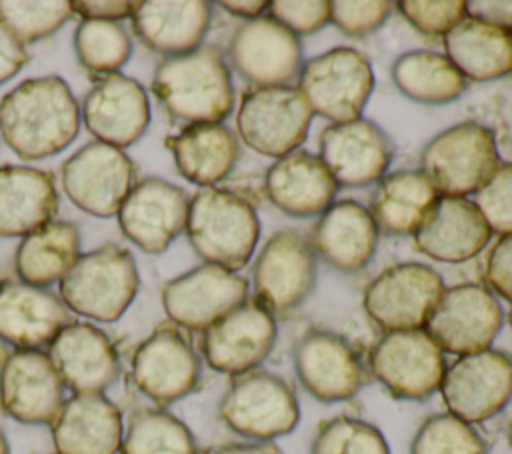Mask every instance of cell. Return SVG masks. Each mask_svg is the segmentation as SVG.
<instances>
[{"instance_id":"obj_1","label":"cell","mask_w":512,"mask_h":454,"mask_svg":"<svg viewBox=\"0 0 512 454\" xmlns=\"http://www.w3.org/2000/svg\"><path fill=\"white\" fill-rule=\"evenodd\" d=\"M80 118L78 100L66 80L28 78L0 100V138L20 160H42L74 142Z\"/></svg>"},{"instance_id":"obj_2","label":"cell","mask_w":512,"mask_h":454,"mask_svg":"<svg viewBox=\"0 0 512 454\" xmlns=\"http://www.w3.org/2000/svg\"><path fill=\"white\" fill-rule=\"evenodd\" d=\"M152 92L164 110L186 124L222 122L234 108V84L222 52L200 46L164 58L152 76Z\"/></svg>"},{"instance_id":"obj_3","label":"cell","mask_w":512,"mask_h":454,"mask_svg":"<svg viewBox=\"0 0 512 454\" xmlns=\"http://www.w3.org/2000/svg\"><path fill=\"white\" fill-rule=\"evenodd\" d=\"M184 230L204 262L236 272L258 244L260 220L244 196L208 186L190 198Z\"/></svg>"},{"instance_id":"obj_4","label":"cell","mask_w":512,"mask_h":454,"mask_svg":"<svg viewBox=\"0 0 512 454\" xmlns=\"http://www.w3.org/2000/svg\"><path fill=\"white\" fill-rule=\"evenodd\" d=\"M138 266L132 252L104 244L78 256L58 282L64 306L94 322H116L138 292Z\"/></svg>"},{"instance_id":"obj_5","label":"cell","mask_w":512,"mask_h":454,"mask_svg":"<svg viewBox=\"0 0 512 454\" xmlns=\"http://www.w3.org/2000/svg\"><path fill=\"white\" fill-rule=\"evenodd\" d=\"M374 88V72L366 54L350 46H336L306 60L296 90L312 114L332 124L362 116Z\"/></svg>"},{"instance_id":"obj_6","label":"cell","mask_w":512,"mask_h":454,"mask_svg":"<svg viewBox=\"0 0 512 454\" xmlns=\"http://www.w3.org/2000/svg\"><path fill=\"white\" fill-rule=\"evenodd\" d=\"M218 416L232 432L252 442H272L298 426L300 406L284 378L254 368L232 376L218 404Z\"/></svg>"},{"instance_id":"obj_7","label":"cell","mask_w":512,"mask_h":454,"mask_svg":"<svg viewBox=\"0 0 512 454\" xmlns=\"http://www.w3.org/2000/svg\"><path fill=\"white\" fill-rule=\"evenodd\" d=\"M498 164L494 132L474 120L438 132L420 152V170L440 196L474 194Z\"/></svg>"},{"instance_id":"obj_8","label":"cell","mask_w":512,"mask_h":454,"mask_svg":"<svg viewBox=\"0 0 512 454\" xmlns=\"http://www.w3.org/2000/svg\"><path fill=\"white\" fill-rule=\"evenodd\" d=\"M312 116L296 86L250 88L236 112V136L250 150L278 160L304 144Z\"/></svg>"},{"instance_id":"obj_9","label":"cell","mask_w":512,"mask_h":454,"mask_svg":"<svg viewBox=\"0 0 512 454\" xmlns=\"http://www.w3.org/2000/svg\"><path fill=\"white\" fill-rule=\"evenodd\" d=\"M444 278L422 262H396L364 290L366 316L384 332L424 328L444 292Z\"/></svg>"},{"instance_id":"obj_10","label":"cell","mask_w":512,"mask_h":454,"mask_svg":"<svg viewBox=\"0 0 512 454\" xmlns=\"http://www.w3.org/2000/svg\"><path fill=\"white\" fill-rule=\"evenodd\" d=\"M316 276L318 256L310 240L294 228L276 230L254 260V300L274 316L286 314L312 294Z\"/></svg>"},{"instance_id":"obj_11","label":"cell","mask_w":512,"mask_h":454,"mask_svg":"<svg viewBox=\"0 0 512 454\" xmlns=\"http://www.w3.org/2000/svg\"><path fill=\"white\" fill-rule=\"evenodd\" d=\"M372 376L400 400H426L440 390L446 358L424 328L394 330L372 346Z\"/></svg>"},{"instance_id":"obj_12","label":"cell","mask_w":512,"mask_h":454,"mask_svg":"<svg viewBox=\"0 0 512 454\" xmlns=\"http://www.w3.org/2000/svg\"><path fill=\"white\" fill-rule=\"evenodd\" d=\"M440 394L446 410L468 424L494 418L512 398V356L494 348L458 356L446 366Z\"/></svg>"},{"instance_id":"obj_13","label":"cell","mask_w":512,"mask_h":454,"mask_svg":"<svg viewBox=\"0 0 512 454\" xmlns=\"http://www.w3.org/2000/svg\"><path fill=\"white\" fill-rule=\"evenodd\" d=\"M136 166L130 156L104 142H88L62 164V188L66 198L82 212L110 218L116 216L130 188Z\"/></svg>"},{"instance_id":"obj_14","label":"cell","mask_w":512,"mask_h":454,"mask_svg":"<svg viewBox=\"0 0 512 454\" xmlns=\"http://www.w3.org/2000/svg\"><path fill=\"white\" fill-rule=\"evenodd\" d=\"M504 322L498 298L482 284L444 288L424 330L446 354L466 356L492 346Z\"/></svg>"},{"instance_id":"obj_15","label":"cell","mask_w":512,"mask_h":454,"mask_svg":"<svg viewBox=\"0 0 512 454\" xmlns=\"http://www.w3.org/2000/svg\"><path fill=\"white\" fill-rule=\"evenodd\" d=\"M134 386L160 408L188 396L200 382V356L172 322L144 338L130 362Z\"/></svg>"},{"instance_id":"obj_16","label":"cell","mask_w":512,"mask_h":454,"mask_svg":"<svg viewBox=\"0 0 512 454\" xmlns=\"http://www.w3.org/2000/svg\"><path fill=\"white\" fill-rule=\"evenodd\" d=\"M246 300V278L208 262L168 280L162 288L168 322L196 332H204Z\"/></svg>"},{"instance_id":"obj_17","label":"cell","mask_w":512,"mask_h":454,"mask_svg":"<svg viewBox=\"0 0 512 454\" xmlns=\"http://www.w3.org/2000/svg\"><path fill=\"white\" fill-rule=\"evenodd\" d=\"M228 60L252 88L290 86L302 68V42L268 14L242 22L228 42Z\"/></svg>"},{"instance_id":"obj_18","label":"cell","mask_w":512,"mask_h":454,"mask_svg":"<svg viewBox=\"0 0 512 454\" xmlns=\"http://www.w3.org/2000/svg\"><path fill=\"white\" fill-rule=\"evenodd\" d=\"M276 334V316L258 300L248 298L202 332L200 348L212 370L238 376L268 358Z\"/></svg>"},{"instance_id":"obj_19","label":"cell","mask_w":512,"mask_h":454,"mask_svg":"<svg viewBox=\"0 0 512 454\" xmlns=\"http://www.w3.org/2000/svg\"><path fill=\"white\" fill-rule=\"evenodd\" d=\"M294 372L302 388L320 402H344L364 386L356 350L338 332L308 328L294 346Z\"/></svg>"},{"instance_id":"obj_20","label":"cell","mask_w":512,"mask_h":454,"mask_svg":"<svg viewBox=\"0 0 512 454\" xmlns=\"http://www.w3.org/2000/svg\"><path fill=\"white\" fill-rule=\"evenodd\" d=\"M188 206L190 198L180 186L150 176L134 182L116 216L132 244L146 254H160L186 228Z\"/></svg>"},{"instance_id":"obj_21","label":"cell","mask_w":512,"mask_h":454,"mask_svg":"<svg viewBox=\"0 0 512 454\" xmlns=\"http://www.w3.org/2000/svg\"><path fill=\"white\" fill-rule=\"evenodd\" d=\"M318 156L338 188H364L388 174L394 148L376 122L360 116L350 122L328 124L320 132Z\"/></svg>"},{"instance_id":"obj_22","label":"cell","mask_w":512,"mask_h":454,"mask_svg":"<svg viewBox=\"0 0 512 454\" xmlns=\"http://www.w3.org/2000/svg\"><path fill=\"white\" fill-rule=\"evenodd\" d=\"M64 382L44 350H14L0 366V406L20 424H52L64 404Z\"/></svg>"},{"instance_id":"obj_23","label":"cell","mask_w":512,"mask_h":454,"mask_svg":"<svg viewBox=\"0 0 512 454\" xmlns=\"http://www.w3.org/2000/svg\"><path fill=\"white\" fill-rule=\"evenodd\" d=\"M88 132L104 144L126 148L138 142L150 124V102L144 86L120 72L102 76L86 94L80 110Z\"/></svg>"},{"instance_id":"obj_24","label":"cell","mask_w":512,"mask_h":454,"mask_svg":"<svg viewBox=\"0 0 512 454\" xmlns=\"http://www.w3.org/2000/svg\"><path fill=\"white\" fill-rule=\"evenodd\" d=\"M48 356L72 394H104L120 374L110 336L90 322H70L48 346Z\"/></svg>"},{"instance_id":"obj_25","label":"cell","mask_w":512,"mask_h":454,"mask_svg":"<svg viewBox=\"0 0 512 454\" xmlns=\"http://www.w3.org/2000/svg\"><path fill=\"white\" fill-rule=\"evenodd\" d=\"M70 322V310L52 290L22 280L0 284V340L14 350L46 348Z\"/></svg>"},{"instance_id":"obj_26","label":"cell","mask_w":512,"mask_h":454,"mask_svg":"<svg viewBox=\"0 0 512 454\" xmlns=\"http://www.w3.org/2000/svg\"><path fill=\"white\" fill-rule=\"evenodd\" d=\"M378 226L368 212L356 200H334L316 220L310 244L320 260L338 272H358L376 254Z\"/></svg>"},{"instance_id":"obj_27","label":"cell","mask_w":512,"mask_h":454,"mask_svg":"<svg viewBox=\"0 0 512 454\" xmlns=\"http://www.w3.org/2000/svg\"><path fill=\"white\" fill-rule=\"evenodd\" d=\"M492 232L468 198L440 196L414 232L416 248L436 262H466L478 256Z\"/></svg>"},{"instance_id":"obj_28","label":"cell","mask_w":512,"mask_h":454,"mask_svg":"<svg viewBox=\"0 0 512 454\" xmlns=\"http://www.w3.org/2000/svg\"><path fill=\"white\" fill-rule=\"evenodd\" d=\"M56 454H118L124 420L104 394H72L50 424Z\"/></svg>"},{"instance_id":"obj_29","label":"cell","mask_w":512,"mask_h":454,"mask_svg":"<svg viewBox=\"0 0 512 454\" xmlns=\"http://www.w3.org/2000/svg\"><path fill=\"white\" fill-rule=\"evenodd\" d=\"M264 192L280 212L310 218L320 216L334 202L338 184L320 156L298 148L266 170Z\"/></svg>"},{"instance_id":"obj_30","label":"cell","mask_w":512,"mask_h":454,"mask_svg":"<svg viewBox=\"0 0 512 454\" xmlns=\"http://www.w3.org/2000/svg\"><path fill=\"white\" fill-rule=\"evenodd\" d=\"M132 30L150 50L168 56L192 52L212 22V4L204 0H144L130 14Z\"/></svg>"},{"instance_id":"obj_31","label":"cell","mask_w":512,"mask_h":454,"mask_svg":"<svg viewBox=\"0 0 512 454\" xmlns=\"http://www.w3.org/2000/svg\"><path fill=\"white\" fill-rule=\"evenodd\" d=\"M58 192L50 172L6 164L0 166V236L24 238L54 220Z\"/></svg>"},{"instance_id":"obj_32","label":"cell","mask_w":512,"mask_h":454,"mask_svg":"<svg viewBox=\"0 0 512 454\" xmlns=\"http://www.w3.org/2000/svg\"><path fill=\"white\" fill-rule=\"evenodd\" d=\"M168 150L182 178L208 188L228 178L238 162V136L222 122L186 124L178 134L168 136Z\"/></svg>"},{"instance_id":"obj_33","label":"cell","mask_w":512,"mask_h":454,"mask_svg":"<svg viewBox=\"0 0 512 454\" xmlns=\"http://www.w3.org/2000/svg\"><path fill=\"white\" fill-rule=\"evenodd\" d=\"M440 194L418 170H396L384 174L370 196L368 212L378 232L394 236H414Z\"/></svg>"},{"instance_id":"obj_34","label":"cell","mask_w":512,"mask_h":454,"mask_svg":"<svg viewBox=\"0 0 512 454\" xmlns=\"http://www.w3.org/2000/svg\"><path fill=\"white\" fill-rule=\"evenodd\" d=\"M444 54L472 82L512 74V32L464 18L444 38Z\"/></svg>"},{"instance_id":"obj_35","label":"cell","mask_w":512,"mask_h":454,"mask_svg":"<svg viewBox=\"0 0 512 454\" xmlns=\"http://www.w3.org/2000/svg\"><path fill=\"white\" fill-rule=\"evenodd\" d=\"M78 256V226L68 220H52L22 238L14 254V270L18 280L48 288L62 280Z\"/></svg>"},{"instance_id":"obj_36","label":"cell","mask_w":512,"mask_h":454,"mask_svg":"<svg viewBox=\"0 0 512 454\" xmlns=\"http://www.w3.org/2000/svg\"><path fill=\"white\" fill-rule=\"evenodd\" d=\"M390 78L400 94L430 106L450 104L466 90V78L446 54L434 50L400 54L390 66Z\"/></svg>"},{"instance_id":"obj_37","label":"cell","mask_w":512,"mask_h":454,"mask_svg":"<svg viewBox=\"0 0 512 454\" xmlns=\"http://www.w3.org/2000/svg\"><path fill=\"white\" fill-rule=\"evenodd\" d=\"M118 454H196V440L168 410L138 408L124 426Z\"/></svg>"},{"instance_id":"obj_38","label":"cell","mask_w":512,"mask_h":454,"mask_svg":"<svg viewBox=\"0 0 512 454\" xmlns=\"http://www.w3.org/2000/svg\"><path fill=\"white\" fill-rule=\"evenodd\" d=\"M78 62L94 74L118 72L132 54V38L118 22L82 20L74 30Z\"/></svg>"},{"instance_id":"obj_39","label":"cell","mask_w":512,"mask_h":454,"mask_svg":"<svg viewBox=\"0 0 512 454\" xmlns=\"http://www.w3.org/2000/svg\"><path fill=\"white\" fill-rule=\"evenodd\" d=\"M410 454H488V448L472 424L438 412L418 426Z\"/></svg>"},{"instance_id":"obj_40","label":"cell","mask_w":512,"mask_h":454,"mask_svg":"<svg viewBox=\"0 0 512 454\" xmlns=\"http://www.w3.org/2000/svg\"><path fill=\"white\" fill-rule=\"evenodd\" d=\"M72 14V2L66 0H0V20L24 46L54 34L72 18Z\"/></svg>"},{"instance_id":"obj_41","label":"cell","mask_w":512,"mask_h":454,"mask_svg":"<svg viewBox=\"0 0 512 454\" xmlns=\"http://www.w3.org/2000/svg\"><path fill=\"white\" fill-rule=\"evenodd\" d=\"M310 454H390V448L374 424L352 416H336L320 424Z\"/></svg>"},{"instance_id":"obj_42","label":"cell","mask_w":512,"mask_h":454,"mask_svg":"<svg viewBox=\"0 0 512 454\" xmlns=\"http://www.w3.org/2000/svg\"><path fill=\"white\" fill-rule=\"evenodd\" d=\"M474 206L490 232L512 234V162H500L488 180L474 192Z\"/></svg>"},{"instance_id":"obj_43","label":"cell","mask_w":512,"mask_h":454,"mask_svg":"<svg viewBox=\"0 0 512 454\" xmlns=\"http://www.w3.org/2000/svg\"><path fill=\"white\" fill-rule=\"evenodd\" d=\"M404 20L424 36H446L466 18V2L462 0H400L396 2Z\"/></svg>"},{"instance_id":"obj_44","label":"cell","mask_w":512,"mask_h":454,"mask_svg":"<svg viewBox=\"0 0 512 454\" xmlns=\"http://www.w3.org/2000/svg\"><path fill=\"white\" fill-rule=\"evenodd\" d=\"M396 2L388 0H332L330 22L346 36H368L384 26Z\"/></svg>"},{"instance_id":"obj_45","label":"cell","mask_w":512,"mask_h":454,"mask_svg":"<svg viewBox=\"0 0 512 454\" xmlns=\"http://www.w3.org/2000/svg\"><path fill=\"white\" fill-rule=\"evenodd\" d=\"M268 16L300 38L328 26L330 2L328 0H274V2H268Z\"/></svg>"},{"instance_id":"obj_46","label":"cell","mask_w":512,"mask_h":454,"mask_svg":"<svg viewBox=\"0 0 512 454\" xmlns=\"http://www.w3.org/2000/svg\"><path fill=\"white\" fill-rule=\"evenodd\" d=\"M486 288L512 304V234L500 236L490 248L484 264Z\"/></svg>"},{"instance_id":"obj_47","label":"cell","mask_w":512,"mask_h":454,"mask_svg":"<svg viewBox=\"0 0 512 454\" xmlns=\"http://www.w3.org/2000/svg\"><path fill=\"white\" fill-rule=\"evenodd\" d=\"M28 62L26 46L0 20V86L14 78Z\"/></svg>"},{"instance_id":"obj_48","label":"cell","mask_w":512,"mask_h":454,"mask_svg":"<svg viewBox=\"0 0 512 454\" xmlns=\"http://www.w3.org/2000/svg\"><path fill=\"white\" fill-rule=\"evenodd\" d=\"M466 16L512 32V0H470Z\"/></svg>"},{"instance_id":"obj_49","label":"cell","mask_w":512,"mask_h":454,"mask_svg":"<svg viewBox=\"0 0 512 454\" xmlns=\"http://www.w3.org/2000/svg\"><path fill=\"white\" fill-rule=\"evenodd\" d=\"M136 2H116V0H80L72 2L74 14H80L82 20H104L118 22L122 18H130Z\"/></svg>"},{"instance_id":"obj_50","label":"cell","mask_w":512,"mask_h":454,"mask_svg":"<svg viewBox=\"0 0 512 454\" xmlns=\"http://www.w3.org/2000/svg\"><path fill=\"white\" fill-rule=\"evenodd\" d=\"M204 454H280L274 442H228L208 448Z\"/></svg>"},{"instance_id":"obj_51","label":"cell","mask_w":512,"mask_h":454,"mask_svg":"<svg viewBox=\"0 0 512 454\" xmlns=\"http://www.w3.org/2000/svg\"><path fill=\"white\" fill-rule=\"evenodd\" d=\"M218 6L224 8L232 16L244 18V22L264 16V12L268 10V2H264V0H256V2H252V0L250 2H246V0H242V2H238V0H232V2L224 0V2H218Z\"/></svg>"},{"instance_id":"obj_52","label":"cell","mask_w":512,"mask_h":454,"mask_svg":"<svg viewBox=\"0 0 512 454\" xmlns=\"http://www.w3.org/2000/svg\"><path fill=\"white\" fill-rule=\"evenodd\" d=\"M0 454H10V446H8V440H6V434L2 432V428H0Z\"/></svg>"},{"instance_id":"obj_53","label":"cell","mask_w":512,"mask_h":454,"mask_svg":"<svg viewBox=\"0 0 512 454\" xmlns=\"http://www.w3.org/2000/svg\"><path fill=\"white\" fill-rule=\"evenodd\" d=\"M506 434H508V444L512 446V418H510V422H508V430H506Z\"/></svg>"},{"instance_id":"obj_54","label":"cell","mask_w":512,"mask_h":454,"mask_svg":"<svg viewBox=\"0 0 512 454\" xmlns=\"http://www.w3.org/2000/svg\"><path fill=\"white\" fill-rule=\"evenodd\" d=\"M508 322H510V326H512V308H510V314H508Z\"/></svg>"}]
</instances>
